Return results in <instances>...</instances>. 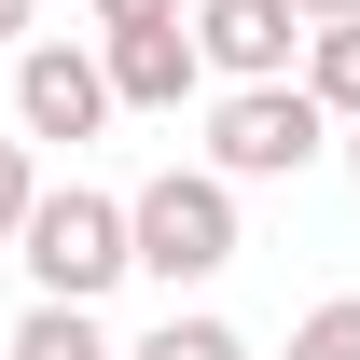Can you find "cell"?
Segmentation results:
<instances>
[{"instance_id": "cell-1", "label": "cell", "mask_w": 360, "mask_h": 360, "mask_svg": "<svg viewBox=\"0 0 360 360\" xmlns=\"http://www.w3.org/2000/svg\"><path fill=\"white\" fill-rule=\"evenodd\" d=\"M14 264H28V305H97V291L139 277V222H125V194L56 180L42 208H28V236H14Z\"/></svg>"}, {"instance_id": "cell-2", "label": "cell", "mask_w": 360, "mask_h": 360, "mask_svg": "<svg viewBox=\"0 0 360 360\" xmlns=\"http://www.w3.org/2000/svg\"><path fill=\"white\" fill-rule=\"evenodd\" d=\"M125 222H139V277L180 305V291H208V277L236 264V180L222 167H167V180L125 194Z\"/></svg>"}, {"instance_id": "cell-3", "label": "cell", "mask_w": 360, "mask_h": 360, "mask_svg": "<svg viewBox=\"0 0 360 360\" xmlns=\"http://www.w3.org/2000/svg\"><path fill=\"white\" fill-rule=\"evenodd\" d=\"M333 139H347V125H333L305 84H222V97H208V153H194V167H222L236 194H250V180H305Z\"/></svg>"}, {"instance_id": "cell-4", "label": "cell", "mask_w": 360, "mask_h": 360, "mask_svg": "<svg viewBox=\"0 0 360 360\" xmlns=\"http://www.w3.org/2000/svg\"><path fill=\"white\" fill-rule=\"evenodd\" d=\"M125 111L97 42H14V139H97Z\"/></svg>"}, {"instance_id": "cell-5", "label": "cell", "mask_w": 360, "mask_h": 360, "mask_svg": "<svg viewBox=\"0 0 360 360\" xmlns=\"http://www.w3.org/2000/svg\"><path fill=\"white\" fill-rule=\"evenodd\" d=\"M194 42L222 84H305V0H194Z\"/></svg>"}, {"instance_id": "cell-6", "label": "cell", "mask_w": 360, "mask_h": 360, "mask_svg": "<svg viewBox=\"0 0 360 360\" xmlns=\"http://www.w3.org/2000/svg\"><path fill=\"white\" fill-rule=\"evenodd\" d=\"M111 97H125V111H194V97L222 84V70H208V42H194V14H180V28H111Z\"/></svg>"}, {"instance_id": "cell-7", "label": "cell", "mask_w": 360, "mask_h": 360, "mask_svg": "<svg viewBox=\"0 0 360 360\" xmlns=\"http://www.w3.org/2000/svg\"><path fill=\"white\" fill-rule=\"evenodd\" d=\"M125 360H250V333H236V319H208V305H167Z\"/></svg>"}, {"instance_id": "cell-8", "label": "cell", "mask_w": 360, "mask_h": 360, "mask_svg": "<svg viewBox=\"0 0 360 360\" xmlns=\"http://www.w3.org/2000/svg\"><path fill=\"white\" fill-rule=\"evenodd\" d=\"M14 360H125V347L97 333V305H28L14 319Z\"/></svg>"}, {"instance_id": "cell-9", "label": "cell", "mask_w": 360, "mask_h": 360, "mask_svg": "<svg viewBox=\"0 0 360 360\" xmlns=\"http://www.w3.org/2000/svg\"><path fill=\"white\" fill-rule=\"evenodd\" d=\"M305 97H319V111H333V125H360V14H347V28H319V42H305Z\"/></svg>"}, {"instance_id": "cell-10", "label": "cell", "mask_w": 360, "mask_h": 360, "mask_svg": "<svg viewBox=\"0 0 360 360\" xmlns=\"http://www.w3.org/2000/svg\"><path fill=\"white\" fill-rule=\"evenodd\" d=\"M277 360H360V291H333V305H305Z\"/></svg>"}, {"instance_id": "cell-11", "label": "cell", "mask_w": 360, "mask_h": 360, "mask_svg": "<svg viewBox=\"0 0 360 360\" xmlns=\"http://www.w3.org/2000/svg\"><path fill=\"white\" fill-rule=\"evenodd\" d=\"M56 180H42V139H0V250L28 236V208H42Z\"/></svg>"}, {"instance_id": "cell-12", "label": "cell", "mask_w": 360, "mask_h": 360, "mask_svg": "<svg viewBox=\"0 0 360 360\" xmlns=\"http://www.w3.org/2000/svg\"><path fill=\"white\" fill-rule=\"evenodd\" d=\"M97 14V42H111V28H180V0H84Z\"/></svg>"}, {"instance_id": "cell-13", "label": "cell", "mask_w": 360, "mask_h": 360, "mask_svg": "<svg viewBox=\"0 0 360 360\" xmlns=\"http://www.w3.org/2000/svg\"><path fill=\"white\" fill-rule=\"evenodd\" d=\"M0 42H42V0H0Z\"/></svg>"}, {"instance_id": "cell-14", "label": "cell", "mask_w": 360, "mask_h": 360, "mask_svg": "<svg viewBox=\"0 0 360 360\" xmlns=\"http://www.w3.org/2000/svg\"><path fill=\"white\" fill-rule=\"evenodd\" d=\"M347 14H360V0H305V28H347Z\"/></svg>"}, {"instance_id": "cell-15", "label": "cell", "mask_w": 360, "mask_h": 360, "mask_svg": "<svg viewBox=\"0 0 360 360\" xmlns=\"http://www.w3.org/2000/svg\"><path fill=\"white\" fill-rule=\"evenodd\" d=\"M333 153H347V180H360V125H347V139H333Z\"/></svg>"}]
</instances>
